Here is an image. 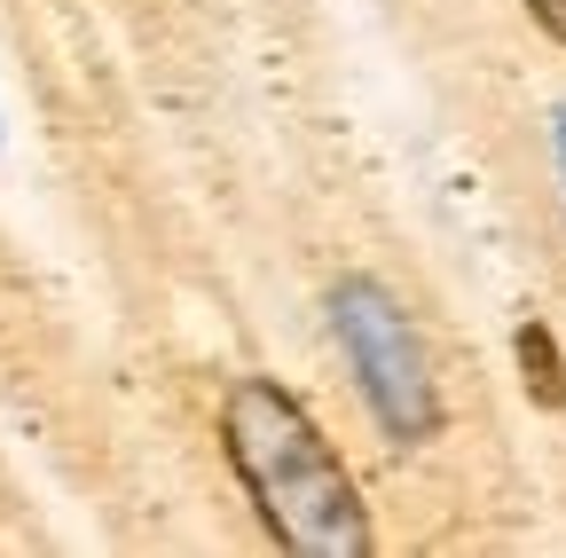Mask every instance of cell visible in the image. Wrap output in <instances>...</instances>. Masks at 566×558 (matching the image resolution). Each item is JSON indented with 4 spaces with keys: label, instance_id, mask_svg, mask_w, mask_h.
<instances>
[{
    "label": "cell",
    "instance_id": "5b68a950",
    "mask_svg": "<svg viewBox=\"0 0 566 558\" xmlns=\"http://www.w3.org/2000/svg\"><path fill=\"white\" fill-rule=\"evenodd\" d=\"M551 126H558V166H566V103H558V118H551Z\"/></svg>",
    "mask_w": 566,
    "mask_h": 558
},
{
    "label": "cell",
    "instance_id": "7a4b0ae2",
    "mask_svg": "<svg viewBox=\"0 0 566 558\" xmlns=\"http://www.w3.org/2000/svg\"><path fill=\"white\" fill-rule=\"evenodd\" d=\"M331 338L363 386L378 433L401 449H424L441 433V386H433V355L409 323V307L378 284V275H338L331 284Z\"/></svg>",
    "mask_w": 566,
    "mask_h": 558
},
{
    "label": "cell",
    "instance_id": "6da1fadb",
    "mask_svg": "<svg viewBox=\"0 0 566 558\" xmlns=\"http://www.w3.org/2000/svg\"><path fill=\"white\" fill-rule=\"evenodd\" d=\"M221 449L252 496L260 527L300 558H370V512L354 496V472L323 441V425L275 378H237L221 393Z\"/></svg>",
    "mask_w": 566,
    "mask_h": 558
},
{
    "label": "cell",
    "instance_id": "3957f363",
    "mask_svg": "<svg viewBox=\"0 0 566 558\" xmlns=\"http://www.w3.org/2000/svg\"><path fill=\"white\" fill-rule=\"evenodd\" d=\"M512 355H520V378H527V393H535V409H566V362H558V338H551V323H520V338H512Z\"/></svg>",
    "mask_w": 566,
    "mask_h": 558
},
{
    "label": "cell",
    "instance_id": "277c9868",
    "mask_svg": "<svg viewBox=\"0 0 566 558\" xmlns=\"http://www.w3.org/2000/svg\"><path fill=\"white\" fill-rule=\"evenodd\" d=\"M527 17H535V24H543V32L566 48V0H527Z\"/></svg>",
    "mask_w": 566,
    "mask_h": 558
}]
</instances>
